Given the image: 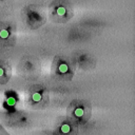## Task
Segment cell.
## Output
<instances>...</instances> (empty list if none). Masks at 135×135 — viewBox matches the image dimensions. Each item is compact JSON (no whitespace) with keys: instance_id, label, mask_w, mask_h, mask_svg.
Wrapping results in <instances>:
<instances>
[{"instance_id":"9c48e42d","label":"cell","mask_w":135,"mask_h":135,"mask_svg":"<svg viewBox=\"0 0 135 135\" xmlns=\"http://www.w3.org/2000/svg\"><path fill=\"white\" fill-rule=\"evenodd\" d=\"M7 103L9 104V106H14L15 103L17 102V99L15 96H13V95H9V96L7 97Z\"/></svg>"},{"instance_id":"ba28073f","label":"cell","mask_w":135,"mask_h":135,"mask_svg":"<svg viewBox=\"0 0 135 135\" xmlns=\"http://www.w3.org/2000/svg\"><path fill=\"white\" fill-rule=\"evenodd\" d=\"M60 132L63 135L73 134V127L69 122H64V123H62L61 126H60Z\"/></svg>"},{"instance_id":"6da1fadb","label":"cell","mask_w":135,"mask_h":135,"mask_svg":"<svg viewBox=\"0 0 135 135\" xmlns=\"http://www.w3.org/2000/svg\"><path fill=\"white\" fill-rule=\"evenodd\" d=\"M50 14L54 21L66 22L71 19L73 11L71 4L66 0H55L50 6Z\"/></svg>"},{"instance_id":"30bf717a","label":"cell","mask_w":135,"mask_h":135,"mask_svg":"<svg viewBox=\"0 0 135 135\" xmlns=\"http://www.w3.org/2000/svg\"><path fill=\"white\" fill-rule=\"evenodd\" d=\"M0 1H6V0H0Z\"/></svg>"},{"instance_id":"52a82bcc","label":"cell","mask_w":135,"mask_h":135,"mask_svg":"<svg viewBox=\"0 0 135 135\" xmlns=\"http://www.w3.org/2000/svg\"><path fill=\"white\" fill-rule=\"evenodd\" d=\"M10 78V67L6 62L0 61V83H4Z\"/></svg>"},{"instance_id":"5b68a950","label":"cell","mask_w":135,"mask_h":135,"mask_svg":"<svg viewBox=\"0 0 135 135\" xmlns=\"http://www.w3.org/2000/svg\"><path fill=\"white\" fill-rule=\"evenodd\" d=\"M48 100V93L43 87H33L29 94V101L34 107H40Z\"/></svg>"},{"instance_id":"7a4b0ae2","label":"cell","mask_w":135,"mask_h":135,"mask_svg":"<svg viewBox=\"0 0 135 135\" xmlns=\"http://www.w3.org/2000/svg\"><path fill=\"white\" fill-rule=\"evenodd\" d=\"M53 70L56 77L61 80L71 79L74 73V68L71 61L64 57H56L53 63Z\"/></svg>"},{"instance_id":"8992f818","label":"cell","mask_w":135,"mask_h":135,"mask_svg":"<svg viewBox=\"0 0 135 135\" xmlns=\"http://www.w3.org/2000/svg\"><path fill=\"white\" fill-rule=\"evenodd\" d=\"M13 38L12 29L9 24L0 23V42L1 43H9Z\"/></svg>"},{"instance_id":"3957f363","label":"cell","mask_w":135,"mask_h":135,"mask_svg":"<svg viewBox=\"0 0 135 135\" xmlns=\"http://www.w3.org/2000/svg\"><path fill=\"white\" fill-rule=\"evenodd\" d=\"M70 114L77 122H86L90 117V106L84 101H73L70 106Z\"/></svg>"},{"instance_id":"277c9868","label":"cell","mask_w":135,"mask_h":135,"mask_svg":"<svg viewBox=\"0 0 135 135\" xmlns=\"http://www.w3.org/2000/svg\"><path fill=\"white\" fill-rule=\"evenodd\" d=\"M24 13H26V20L29 24L35 27H40V24L44 22V14L41 12L37 7H28L24 8Z\"/></svg>"}]
</instances>
